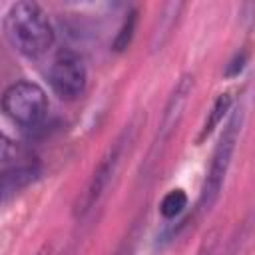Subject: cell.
<instances>
[{"label": "cell", "mask_w": 255, "mask_h": 255, "mask_svg": "<svg viewBox=\"0 0 255 255\" xmlns=\"http://www.w3.org/2000/svg\"><path fill=\"white\" fill-rule=\"evenodd\" d=\"M4 36L26 58H40L54 44V26L36 2H16L4 16Z\"/></svg>", "instance_id": "1"}, {"label": "cell", "mask_w": 255, "mask_h": 255, "mask_svg": "<svg viewBox=\"0 0 255 255\" xmlns=\"http://www.w3.org/2000/svg\"><path fill=\"white\" fill-rule=\"evenodd\" d=\"M36 177H38V165L34 161H26V163H20L16 167L2 169V195H4V201L12 193H16L22 187H26L28 183H32Z\"/></svg>", "instance_id": "7"}, {"label": "cell", "mask_w": 255, "mask_h": 255, "mask_svg": "<svg viewBox=\"0 0 255 255\" xmlns=\"http://www.w3.org/2000/svg\"><path fill=\"white\" fill-rule=\"evenodd\" d=\"M187 205V195L183 189H171L169 193L163 195L161 203H159V211L165 219H173L177 217Z\"/></svg>", "instance_id": "9"}, {"label": "cell", "mask_w": 255, "mask_h": 255, "mask_svg": "<svg viewBox=\"0 0 255 255\" xmlns=\"http://www.w3.org/2000/svg\"><path fill=\"white\" fill-rule=\"evenodd\" d=\"M36 255H50V247H48V245H46V247H42V249H40Z\"/></svg>", "instance_id": "12"}, {"label": "cell", "mask_w": 255, "mask_h": 255, "mask_svg": "<svg viewBox=\"0 0 255 255\" xmlns=\"http://www.w3.org/2000/svg\"><path fill=\"white\" fill-rule=\"evenodd\" d=\"M239 131H241V110H237L231 116V120L223 128V133L213 149L211 163H209V169H207V175H205V181H203V187L199 193V201H197L199 213H207L215 205V201L221 193V187H223V181L229 171L231 157H233V151H235V145L239 139Z\"/></svg>", "instance_id": "2"}, {"label": "cell", "mask_w": 255, "mask_h": 255, "mask_svg": "<svg viewBox=\"0 0 255 255\" xmlns=\"http://www.w3.org/2000/svg\"><path fill=\"white\" fill-rule=\"evenodd\" d=\"M126 143H128V129L108 147V151L104 153V157L96 165L94 173L90 175L84 191L78 195V199L74 203V215L76 217L88 215L96 207V203L102 199L104 191L108 189V185H110V181H112V177H114V173H116V169L120 165V157L124 153Z\"/></svg>", "instance_id": "4"}, {"label": "cell", "mask_w": 255, "mask_h": 255, "mask_svg": "<svg viewBox=\"0 0 255 255\" xmlns=\"http://www.w3.org/2000/svg\"><path fill=\"white\" fill-rule=\"evenodd\" d=\"M191 86H193V78L191 76H183L177 86L173 88L167 104H165V110H163V116H161V126H159V137L161 139H167L169 133L173 131L175 124L179 122L181 118V110L187 102V96L191 94Z\"/></svg>", "instance_id": "6"}, {"label": "cell", "mask_w": 255, "mask_h": 255, "mask_svg": "<svg viewBox=\"0 0 255 255\" xmlns=\"http://www.w3.org/2000/svg\"><path fill=\"white\" fill-rule=\"evenodd\" d=\"M48 82L58 98L66 102L78 100L88 84V72L84 60L72 50H60L50 64Z\"/></svg>", "instance_id": "5"}, {"label": "cell", "mask_w": 255, "mask_h": 255, "mask_svg": "<svg viewBox=\"0 0 255 255\" xmlns=\"http://www.w3.org/2000/svg\"><path fill=\"white\" fill-rule=\"evenodd\" d=\"M215 243H217V235L215 233H209L195 255H215Z\"/></svg>", "instance_id": "11"}, {"label": "cell", "mask_w": 255, "mask_h": 255, "mask_svg": "<svg viewBox=\"0 0 255 255\" xmlns=\"http://www.w3.org/2000/svg\"><path fill=\"white\" fill-rule=\"evenodd\" d=\"M229 108H231V96H229V94L217 96V100L213 102L211 110L207 112V120H205V124H203V128H201V133H199L197 141H203V139L221 124V120H223V116L229 112Z\"/></svg>", "instance_id": "8"}, {"label": "cell", "mask_w": 255, "mask_h": 255, "mask_svg": "<svg viewBox=\"0 0 255 255\" xmlns=\"http://www.w3.org/2000/svg\"><path fill=\"white\" fill-rule=\"evenodd\" d=\"M2 110L18 126L34 128L46 118L48 112L46 92L34 82L20 80L6 88L2 96Z\"/></svg>", "instance_id": "3"}, {"label": "cell", "mask_w": 255, "mask_h": 255, "mask_svg": "<svg viewBox=\"0 0 255 255\" xmlns=\"http://www.w3.org/2000/svg\"><path fill=\"white\" fill-rule=\"evenodd\" d=\"M133 26H135V12H131L128 18H126V22H124V26H122V30H120V34H118V38H116V50H124V48H128V44H129V40H131V36H133Z\"/></svg>", "instance_id": "10"}]
</instances>
